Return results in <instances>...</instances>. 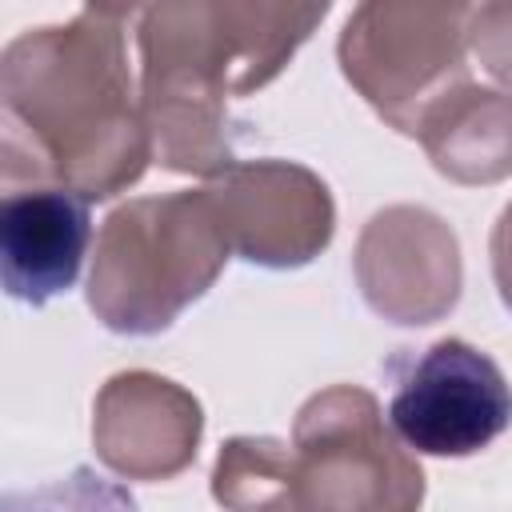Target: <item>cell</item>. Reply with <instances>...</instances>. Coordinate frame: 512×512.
Here are the masks:
<instances>
[{"instance_id": "obj_14", "label": "cell", "mask_w": 512, "mask_h": 512, "mask_svg": "<svg viewBox=\"0 0 512 512\" xmlns=\"http://www.w3.org/2000/svg\"><path fill=\"white\" fill-rule=\"evenodd\" d=\"M468 48L488 76L512 84V4L468 8Z\"/></svg>"}, {"instance_id": "obj_13", "label": "cell", "mask_w": 512, "mask_h": 512, "mask_svg": "<svg viewBox=\"0 0 512 512\" xmlns=\"http://www.w3.org/2000/svg\"><path fill=\"white\" fill-rule=\"evenodd\" d=\"M0 512H136V500L124 484L80 464L40 488H8L0 496Z\"/></svg>"}, {"instance_id": "obj_1", "label": "cell", "mask_w": 512, "mask_h": 512, "mask_svg": "<svg viewBox=\"0 0 512 512\" xmlns=\"http://www.w3.org/2000/svg\"><path fill=\"white\" fill-rule=\"evenodd\" d=\"M136 8L88 4L64 24L28 28L0 56V176L12 188H68L108 200L152 160L132 92L124 28Z\"/></svg>"}, {"instance_id": "obj_4", "label": "cell", "mask_w": 512, "mask_h": 512, "mask_svg": "<svg viewBox=\"0 0 512 512\" xmlns=\"http://www.w3.org/2000/svg\"><path fill=\"white\" fill-rule=\"evenodd\" d=\"M288 484L304 512H420L424 472L396 440L376 396L332 384L292 424Z\"/></svg>"}, {"instance_id": "obj_10", "label": "cell", "mask_w": 512, "mask_h": 512, "mask_svg": "<svg viewBox=\"0 0 512 512\" xmlns=\"http://www.w3.org/2000/svg\"><path fill=\"white\" fill-rule=\"evenodd\" d=\"M88 200L68 188H12L0 200V276L4 292L44 304L80 276L92 216Z\"/></svg>"}, {"instance_id": "obj_12", "label": "cell", "mask_w": 512, "mask_h": 512, "mask_svg": "<svg viewBox=\"0 0 512 512\" xmlns=\"http://www.w3.org/2000/svg\"><path fill=\"white\" fill-rule=\"evenodd\" d=\"M212 496L228 512H304L288 484V444L276 436H232L216 456Z\"/></svg>"}, {"instance_id": "obj_11", "label": "cell", "mask_w": 512, "mask_h": 512, "mask_svg": "<svg viewBox=\"0 0 512 512\" xmlns=\"http://www.w3.org/2000/svg\"><path fill=\"white\" fill-rule=\"evenodd\" d=\"M416 140L448 180L496 184L512 176V96L468 84L420 124Z\"/></svg>"}, {"instance_id": "obj_5", "label": "cell", "mask_w": 512, "mask_h": 512, "mask_svg": "<svg viewBox=\"0 0 512 512\" xmlns=\"http://www.w3.org/2000/svg\"><path fill=\"white\" fill-rule=\"evenodd\" d=\"M340 68L348 84L396 132L420 124L468 76V4H360L340 32Z\"/></svg>"}, {"instance_id": "obj_2", "label": "cell", "mask_w": 512, "mask_h": 512, "mask_svg": "<svg viewBox=\"0 0 512 512\" xmlns=\"http://www.w3.org/2000/svg\"><path fill=\"white\" fill-rule=\"evenodd\" d=\"M328 4H152L136 12L140 104L152 156L216 176L232 156L228 96L276 80Z\"/></svg>"}, {"instance_id": "obj_8", "label": "cell", "mask_w": 512, "mask_h": 512, "mask_svg": "<svg viewBox=\"0 0 512 512\" xmlns=\"http://www.w3.org/2000/svg\"><path fill=\"white\" fill-rule=\"evenodd\" d=\"M352 268L368 308L392 324H432L460 300L464 268L456 232L416 204L376 212L356 240Z\"/></svg>"}, {"instance_id": "obj_3", "label": "cell", "mask_w": 512, "mask_h": 512, "mask_svg": "<svg viewBox=\"0 0 512 512\" xmlns=\"http://www.w3.org/2000/svg\"><path fill=\"white\" fill-rule=\"evenodd\" d=\"M228 256L204 184L128 200L100 224L88 308L120 336H156L216 284Z\"/></svg>"}, {"instance_id": "obj_15", "label": "cell", "mask_w": 512, "mask_h": 512, "mask_svg": "<svg viewBox=\"0 0 512 512\" xmlns=\"http://www.w3.org/2000/svg\"><path fill=\"white\" fill-rule=\"evenodd\" d=\"M492 276H496V292L504 300V308L512 312V204H504L496 228H492Z\"/></svg>"}, {"instance_id": "obj_7", "label": "cell", "mask_w": 512, "mask_h": 512, "mask_svg": "<svg viewBox=\"0 0 512 512\" xmlns=\"http://www.w3.org/2000/svg\"><path fill=\"white\" fill-rule=\"evenodd\" d=\"M228 248L260 268H300L336 228L328 184L296 160H236L204 184Z\"/></svg>"}, {"instance_id": "obj_6", "label": "cell", "mask_w": 512, "mask_h": 512, "mask_svg": "<svg viewBox=\"0 0 512 512\" xmlns=\"http://www.w3.org/2000/svg\"><path fill=\"white\" fill-rule=\"evenodd\" d=\"M388 372V424L408 452L472 456L512 424V384L488 352L460 336H444L416 356H396Z\"/></svg>"}, {"instance_id": "obj_9", "label": "cell", "mask_w": 512, "mask_h": 512, "mask_svg": "<svg viewBox=\"0 0 512 512\" xmlns=\"http://www.w3.org/2000/svg\"><path fill=\"white\" fill-rule=\"evenodd\" d=\"M204 432L200 400L168 376L116 372L92 404L96 456L124 480H168L196 460Z\"/></svg>"}]
</instances>
